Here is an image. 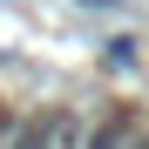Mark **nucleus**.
I'll use <instances>...</instances> for the list:
<instances>
[{"instance_id": "nucleus-2", "label": "nucleus", "mask_w": 149, "mask_h": 149, "mask_svg": "<svg viewBox=\"0 0 149 149\" xmlns=\"http://www.w3.org/2000/svg\"><path fill=\"white\" fill-rule=\"evenodd\" d=\"M142 149H149V142H142Z\"/></svg>"}, {"instance_id": "nucleus-1", "label": "nucleus", "mask_w": 149, "mask_h": 149, "mask_svg": "<svg viewBox=\"0 0 149 149\" xmlns=\"http://www.w3.org/2000/svg\"><path fill=\"white\" fill-rule=\"evenodd\" d=\"M7 149H81V129L68 115H34V122H14Z\"/></svg>"}]
</instances>
